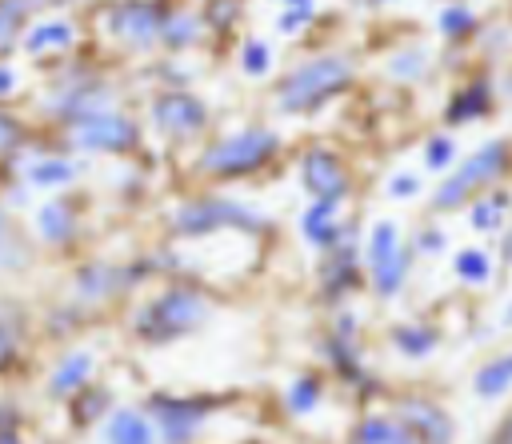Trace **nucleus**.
Masks as SVG:
<instances>
[{
    "label": "nucleus",
    "mask_w": 512,
    "mask_h": 444,
    "mask_svg": "<svg viewBox=\"0 0 512 444\" xmlns=\"http://www.w3.org/2000/svg\"><path fill=\"white\" fill-rule=\"evenodd\" d=\"M356 80V64L352 56L344 52H324V56H312L304 60L300 68H292L280 88H276V108L280 112H312L320 108L324 100L340 96L344 88H352Z\"/></svg>",
    "instance_id": "1"
},
{
    "label": "nucleus",
    "mask_w": 512,
    "mask_h": 444,
    "mask_svg": "<svg viewBox=\"0 0 512 444\" xmlns=\"http://www.w3.org/2000/svg\"><path fill=\"white\" fill-rule=\"evenodd\" d=\"M208 320V304L200 292L192 288H168L160 292L156 300H148L136 316V332L152 344H164V340H176L192 328H200Z\"/></svg>",
    "instance_id": "2"
},
{
    "label": "nucleus",
    "mask_w": 512,
    "mask_h": 444,
    "mask_svg": "<svg viewBox=\"0 0 512 444\" xmlns=\"http://www.w3.org/2000/svg\"><path fill=\"white\" fill-rule=\"evenodd\" d=\"M176 236H208L220 228H236V232H264L268 220L260 212H252L248 204L232 200V196H204V200H188L176 216H172Z\"/></svg>",
    "instance_id": "3"
},
{
    "label": "nucleus",
    "mask_w": 512,
    "mask_h": 444,
    "mask_svg": "<svg viewBox=\"0 0 512 444\" xmlns=\"http://www.w3.org/2000/svg\"><path fill=\"white\" fill-rule=\"evenodd\" d=\"M280 148V136L268 132V128H248V132H236L228 140H216L212 148H204L200 156V168L208 176H244V172H256L264 168Z\"/></svg>",
    "instance_id": "4"
},
{
    "label": "nucleus",
    "mask_w": 512,
    "mask_h": 444,
    "mask_svg": "<svg viewBox=\"0 0 512 444\" xmlns=\"http://www.w3.org/2000/svg\"><path fill=\"white\" fill-rule=\"evenodd\" d=\"M504 168H508V144L504 140H488V144H480L440 188H436V196H432V208L436 212H448V208H456V204H464L476 188H484V184H492L496 176H504Z\"/></svg>",
    "instance_id": "5"
},
{
    "label": "nucleus",
    "mask_w": 512,
    "mask_h": 444,
    "mask_svg": "<svg viewBox=\"0 0 512 444\" xmlns=\"http://www.w3.org/2000/svg\"><path fill=\"white\" fill-rule=\"evenodd\" d=\"M76 148H88V152H124L136 144V124L120 112H92L84 120H76Z\"/></svg>",
    "instance_id": "6"
},
{
    "label": "nucleus",
    "mask_w": 512,
    "mask_h": 444,
    "mask_svg": "<svg viewBox=\"0 0 512 444\" xmlns=\"http://www.w3.org/2000/svg\"><path fill=\"white\" fill-rule=\"evenodd\" d=\"M160 20H164V12H160L156 4L132 0V4H116V8L108 12V32H112L116 40H124V44L144 48V44L160 40Z\"/></svg>",
    "instance_id": "7"
},
{
    "label": "nucleus",
    "mask_w": 512,
    "mask_h": 444,
    "mask_svg": "<svg viewBox=\"0 0 512 444\" xmlns=\"http://www.w3.org/2000/svg\"><path fill=\"white\" fill-rule=\"evenodd\" d=\"M152 120L164 136H192L208 124V108L188 92H168L152 104Z\"/></svg>",
    "instance_id": "8"
},
{
    "label": "nucleus",
    "mask_w": 512,
    "mask_h": 444,
    "mask_svg": "<svg viewBox=\"0 0 512 444\" xmlns=\"http://www.w3.org/2000/svg\"><path fill=\"white\" fill-rule=\"evenodd\" d=\"M212 400H184V396H152V416L160 424V432L168 440H188L204 416H208Z\"/></svg>",
    "instance_id": "9"
},
{
    "label": "nucleus",
    "mask_w": 512,
    "mask_h": 444,
    "mask_svg": "<svg viewBox=\"0 0 512 444\" xmlns=\"http://www.w3.org/2000/svg\"><path fill=\"white\" fill-rule=\"evenodd\" d=\"M300 180H304V188H308L312 196H336V200H344V192H348V172H344V164H340L328 148L304 152V160H300Z\"/></svg>",
    "instance_id": "10"
},
{
    "label": "nucleus",
    "mask_w": 512,
    "mask_h": 444,
    "mask_svg": "<svg viewBox=\"0 0 512 444\" xmlns=\"http://www.w3.org/2000/svg\"><path fill=\"white\" fill-rule=\"evenodd\" d=\"M396 416H400V424H408L424 440H452V420L432 400H400Z\"/></svg>",
    "instance_id": "11"
},
{
    "label": "nucleus",
    "mask_w": 512,
    "mask_h": 444,
    "mask_svg": "<svg viewBox=\"0 0 512 444\" xmlns=\"http://www.w3.org/2000/svg\"><path fill=\"white\" fill-rule=\"evenodd\" d=\"M340 200L336 196H316V204L304 212V240L316 248H336L344 240V228L336 224Z\"/></svg>",
    "instance_id": "12"
},
{
    "label": "nucleus",
    "mask_w": 512,
    "mask_h": 444,
    "mask_svg": "<svg viewBox=\"0 0 512 444\" xmlns=\"http://www.w3.org/2000/svg\"><path fill=\"white\" fill-rule=\"evenodd\" d=\"M320 284H324L328 300H340L348 288H356V252H352L348 240H340L332 248V260L320 268Z\"/></svg>",
    "instance_id": "13"
},
{
    "label": "nucleus",
    "mask_w": 512,
    "mask_h": 444,
    "mask_svg": "<svg viewBox=\"0 0 512 444\" xmlns=\"http://www.w3.org/2000/svg\"><path fill=\"white\" fill-rule=\"evenodd\" d=\"M488 108H492V84H488V80H472V84H464V88L448 100L444 120H448V124H468V120L484 116Z\"/></svg>",
    "instance_id": "14"
},
{
    "label": "nucleus",
    "mask_w": 512,
    "mask_h": 444,
    "mask_svg": "<svg viewBox=\"0 0 512 444\" xmlns=\"http://www.w3.org/2000/svg\"><path fill=\"white\" fill-rule=\"evenodd\" d=\"M128 280H132V272H120V268H108V264H88L76 276V292L88 296V300H100V296H112Z\"/></svg>",
    "instance_id": "15"
},
{
    "label": "nucleus",
    "mask_w": 512,
    "mask_h": 444,
    "mask_svg": "<svg viewBox=\"0 0 512 444\" xmlns=\"http://www.w3.org/2000/svg\"><path fill=\"white\" fill-rule=\"evenodd\" d=\"M88 372H92V356H88V352H72V356H64V360L56 364V372L48 376L52 396H72V392H80V384L88 380Z\"/></svg>",
    "instance_id": "16"
},
{
    "label": "nucleus",
    "mask_w": 512,
    "mask_h": 444,
    "mask_svg": "<svg viewBox=\"0 0 512 444\" xmlns=\"http://www.w3.org/2000/svg\"><path fill=\"white\" fill-rule=\"evenodd\" d=\"M104 436L120 440V444H144V440H152V424L140 412H132V408H116L104 420Z\"/></svg>",
    "instance_id": "17"
},
{
    "label": "nucleus",
    "mask_w": 512,
    "mask_h": 444,
    "mask_svg": "<svg viewBox=\"0 0 512 444\" xmlns=\"http://www.w3.org/2000/svg\"><path fill=\"white\" fill-rule=\"evenodd\" d=\"M36 228H40L44 240L64 244V240L76 232V216H72V208H68L64 200H48V204L36 212Z\"/></svg>",
    "instance_id": "18"
},
{
    "label": "nucleus",
    "mask_w": 512,
    "mask_h": 444,
    "mask_svg": "<svg viewBox=\"0 0 512 444\" xmlns=\"http://www.w3.org/2000/svg\"><path fill=\"white\" fill-rule=\"evenodd\" d=\"M472 388H476V396H484V400L504 396V392L512 388V352H508V356L488 360V364H484V368L472 376Z\"/></svg>",
    "instance_id": "19"
},
{
    "label": "nucleus",
    "mask_w": 512,
    "mask_h": 444,
    "mask_svg": "<svg viewBox=\"0 0 512 444\" xmlns=\"http://www.w3.org/2000/svg\"><path fill=\"white\" fill-rule=\"evenodd\" d=\"M392 344H396L400 356L420 360V356H428V352L440 344V336H436L432 328H424V324H396V328H392Z\"/></svg>",
    "instance_id": "20"
},
{
    "label": "nucleus",
    "mask_w": 512,
    "mask_h": 444,
    "mask_svg": "<svg viewBox=\"0 0 512 444\" xmlns=\"http://www.w3.org/2000/svg\"><path fill=\"white\" fill-rule=\"evenodd\" d=\"M72 40H76V32H72L68 20H44V24H36V28L24 36V48H28L32 56H40V52H48V48H68Z\"/></svg>",
    "instance_id": "21"
},
{
    "label": "nucleus",
    "mask_w": 512,
    "mask_h": 444,
    "mask_svg": "<svg viewBox=\"0 0 512 444\" xmlns=\"http://www.w3.org/2000/svg\"><path fill=\"white\" fill-rule=\"evenodd\" d=\"M196 36H200V20L192 12H164V20H160V40L164 44L188 48V44H196Z\"/></svg>",
    "instance_id": "22"
},
{
    "label": "nucleus",
    "mask_w": 512,
    "mask_h": 444,
    "mask_svg": "<svg viewBox=\"0 0 512 444\" xmlns=\"http://www.w3.org/2000/svg\"><path fill=\"white\" fill-rule=\"evenodd\" d=\"M404 276H408V252H404V248H400L396 256H388V260H380V264L372 268V284H376V292H380V296L400 292Z\"/></svg>",
    "instance_id": "23"
},
{
    "label": "nucleus",
    "mask_w": 512,
    "mask_h": 444,
    "mask_svg": "<svg viewBox=\"0 0 512 444\" xmlns=\"http://www.w3.org/2000/svg\"><path fill=\"white\" fill-rule=\"evenodd\" d=\"M284 404H288L292 416L316 412V404H320V380H316V376H296V380L288 384V392H284Z\"/></svg>",
    "instance_id": "24"
},
{
    "label": "nucleus",
    "mask_w": 512,
    "mask_h": 444,
    "mask_svg": "<svg viewBox=\"0 0 512 444\" xmlns=\"http://www.w3.org/2000/svg\"><path fill=\"white\" fill-rule=\"evenodd\" d=\"M456 276L464 280V284H488V276H492V256L488 252H480V248H464V252H456Z\"/></svg>",
    "instance_id": "25"
},
{
    "label": "nucleus",
    "mask_w": 512,
    "mask_h": 444,
    "mask_svg": "<svg viewBox=\"0 0 512 444\" xmlns=\"http://www.w3.org/2000/svg\"><path fill=\"white\" fill-rule=\"evenodd\" d=\"M324 352L332 356V364H336V372H340L344 380H364V368H360V356H356L352 340H344V336H328V340H324Z\"/></svg>",
    "instance_id": "26"
},
{
    "label": "nucleus",
    "mask_w": 512,
    "mask_h": 444,
    "mask_svg": "<svg viewBox=\"0 0 512 444\" xmlns=\"http://www.w3.org/2000/svg\"><path fill=\"white\" fill-rule=\"evenodd\" d=\"M436 24H440V32H444L448 40H464V36L476 28V12H472L468 4H444L440 16H436Z\"/></svg>",
    "instance_id": "27"
},
{
    "label": "nucleus",
    "mask_w": 512,
    "mask_h": 444,
    "mask_svg": "<svg viewBox=\"0 0 512 444\" xmlns=\"http://www.w3.org/2000/svg\"><path fill=\"white\" fill-rule=\"evenodd\" d=\"M28 180L40 184V188H60V184L76 180V164L72 160H36L28 168Z\"/></svg>",
    "instance_id": "28"
},
{
    "label": "nucleus",
    "mask_w": 512,
    "mask_h": 444,
    "mask_svg": "<svg viewBox=\"0 0 512 444\" xmlns=\"http://www.w3.org/2000/svg\"><path fill=\"white\" fill-rule=\"evenodd\" d=\"M424 68H428V52L424 48H400L392 60H388V76L392 80H420L424 76Z\"/></svg>",
    "instance_id": "29"
},
{
    "label": "nucleus",
    "mask_w": 512,
    "mask_h": 444,
    "mask_svg": "<svg viewBox=\"0 0 512 444\" xmlns=\"http://www.w3.org/2000/svg\"><path fill=\"white\" fill-rule=\"evenodd\" d=\"M396 252H400V232H396L392 220H380V224L372 228V240H368V268H376L380 260H388V256H396Z\"/></svg>",
    "instance_id": "30"
},
{
    "label": "nucleus",
    "mask_w": 512,
    "mask_h": 444,
    "mask_svg": "<svg viewBox=\"0 0 512 444\" xmlns=\"http://www.w3.org/2000/svg\"><path fill=\"white\" fill-rule=\"evenodd\" d=\"M28 8H32V0H4L0 4V52L16 44V32L28 16Z\"/></svg>",
    "instance_id": "31"
},
{
    "label": "nucleus",
    "mask_w": 512,
    "mask_h": 444,
    "mask_svg": "<svg viewBox=\"0 0 512 444\" xmlns=\"http://www.w3.org/2000/svg\"><path fill=\"white\" fill-rule=\"evenodd\" d=\"M356 440H372V444H380V440H404L408 432L400 428V420H388V416H368L356 432H352Z\"/></svg>",
    "instance_id": "32"
},
{
    "label": "nucleus",
    "mask_w": 512,
    "mask_h": 444,
    "mask_svg": "<svg viewBox=\"0 0 512 444\" xmlns=\"http://www.w3.org/2000/svg\"><path fill=\"white\" fill-rule=\"evenodd\" d=\"M240 68H244L248 76H264V72L272 68V48H268L264 40H244V48H240Z\"/></svg>",
    "instance_id": "33"
},
{
    "label": "nucleus",
    "mask_w": 512,
    "mask_h": 444,
    "mask_svg": "<svg viewBox=\"0 0 512 444\" xmlns=\"http://www.w3.org/2000/svg\"><path fill=\"white\" fill-rule=\"evenodd\" d=\"M504 208H508V196H504V192H496V196H488V200H480V204L472 208V224H476L480 232H492V228H500Z\"/></svg>",
    "instance_id": "34"
},
{
    "label": "nucleus",
    "mask_w": 512,
    "mask_h": 444,
    "mask_svg": "<svg viewBox=\"0 0 512 444\" xmlns=\"http://www.w3.org/2000/svg\"><path fill=\"white\" fill-rule=\"evenodd\" d=\"M284 4H288V8L276 16V28H280V32H288V36H292V32H300V28L316 16L312 0H284Z\"/></svg>",
    "instance_id": "35"
},
{
    "label": "nucleus",
    "mask_w": 512,
    "mask_h": 444,
    "mask_svg": "<svg viewBox=\"0 0 512 444\" xmlns=\"http://www.w3.org/2000/svg\"><path fill=\"white\" fill-rule=\"evenodd\" d=\"M452 156H456V144H452L448 136H428V144H424V164H428L432 172H444V168L452 164Z\"/></svg>",
    "instance_id": "36"
},
{
    "label": "nucleus",
    "mask_w": 512,
    "mask_h": 444,
    "mask_svg": "<svg viewBox=\"0 0 512 444\" xmlns=\"http://www.w3.org/2000/svg\"><path fill=\"white\" fill-rule=\"evenodd\" d=\"M104 408H108V392H100V388H96V392H84V404L76 400V420H80V424H88V420H92V416H100Z\"/></svg>",
    "instance_id": "37"
},
{
    "label": "nucleus",
    "mask_w": 512,
    "mask_h": 444,
    "mask_svg": "<svg viewBox=\"0 0 512 444\" xmlns=\"http://www.w3.org/2000/svg\"><path fill=\"white\" fill-rule=\"evenodd\" d=\"M420 192V180L412 176V172H396L392 180H388V196L392 200H408V196H416Z\"/></svg>",
    "instance_id": "38"
},
{
    "label": "nucleus",
    "mask_w": 512,
    "mask_h": 444,
    "mask_svg": "<svg viewBox=\"0 0 512 444\" xmlns=\"http://www.w3.org/2000/svg\"><path fill=\"white\" fill-rule=\"evenodd\" d=\"M208 20H212V28H228L236 20V0H212Z\"/></svg>",
    "instance_id": "39"
},
{
    "label": "nucleus",
    "mask_w": 512,
    "mask_h": 444,
    "mask_svg": "<svg viewBox=\"0 0 512 444\" xmlns=\"http://www.w3.org/2000/svg\"><path fill=\"white\" fill-rule=\"evenodd\" d=\"M20 140V124L8 116V112H0V148H8V144H16Z\"/></svg>",
    "instance_id": "40"
},
{
    "label": "nucleus",
    "mask_w": 512,
    "mask_h": 444,
    "mask_svg": "<svg viewBox=\"0 0 512 444\" xmlns=\"http://www.w3.org/2000/svg\"><path fill=\"white\" fill-rule=\"evenodd\" d=\"M12 352H16V336H12L8 324H0V368L12 360Z\"/></svg>",
    "instance_id": "41"
},
{
    "label": "nucleus",
    "mask_w": 512,
    "mask_h": 444,
    "mask_svg": "<svg viewBox=\"0 0 512 444\" xmlns=\"http://www.w3.org/2000/svg\"><path fill=\"white\" fill-rule=\"evenodd\" d=\"M416 248H420V252H440V248H444V236H440L436 228H424V236L416 240Z\"/></svg>",
    "instance_id": "42"
},
{
    "label": "nucleus",
    "mask_w": 512,
    "mask_h": 444,
    "mask_svg": "<svg viewBox=\"0 0 512 444\" xmlns=\"http://www.w3.org/2000/svg\"><path fill=\"white\" fill-rule=\"evenodd\" d=\"M336 336H344V340L356 336V316H352V312H340V316H336Z\"/></svg>",
    "instance_id": "43"
},
{
    "label": "nucleus",
    "mask_w": 512,
    "mask_h": 444,
    "mask_svg": "<svg viewBox=\"0 0 512 444\" xmlns=\"http://www.w3.org/2000/svg\"><path fill=\"white\" fill-rule=\"evenodd\" d=\"M20 84V76H16V68H8V64H0V96H8L12 88Z\"/></svg>",
    "instance_id": "44"
},
{
    "label": "nucleus",
    "mask_w": 512,
    "mask_h": 444,
    "mask_svg": "<svg viewBox=\"0 0 512 444\" xmlns=\"http://www.w3.org/2000/svg\"><path fill=\"white\" fill-rule=\"evenodd\" d=\"M504 424H508V428H500V440H512V416H508Z\"/></svg>",
    "instance_id": "45"
},
{
    "label": "nucleus",
    "mask_w": 512,
    "mask_h": 444,
    "mask_svg": "<svg viewBox=\"0 0 512 444\" xmlns=\"http://www.w3.org/2000/svg\"><path fill=\"white\" fill-rule=\"evenodd\" d=\"M504 260H512V236L504 240Z\"/></svg>",
    "instance_id": "46"
},
{
    "label": "nucleus",
    "mask_w": 512,
    "mask_h": 444,
    "mask_svg": "<svg viewBox=\"0 0 512 444\" xmlns=\"http://www.w3.org/2000/svg\"><path fill=\"white\" fill-rule=\"evenodd\" d=\"M504 324H512V304H508V308H504Z\"/></svg>",
    "instance_id": "47"
},
{
    "label": "nucleus",
    "mask_w": 512,
    "mask_h": 444,
    "mask_svg": "<svg viewBox=\"0 0 512 444\" xmlns=\"http://www.w3.org/2000/svg\"><path fill=\"white\" fill-rule=\"evenodd\" d=\"M4 232H8V224H4V212H0V236H4Z\"/></svg>",
    "instance_id": "48"
}]
</instances>
